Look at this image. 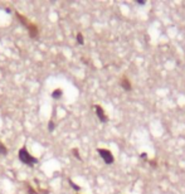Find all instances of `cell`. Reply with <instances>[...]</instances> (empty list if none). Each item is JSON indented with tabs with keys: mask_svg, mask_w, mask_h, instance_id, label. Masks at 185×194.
<instances>
[{
	"mask_svg": "<svg viewBox=\"0 0 185 194\" xmlns=\"http://www.w3.org/2000/svg\"><path fill=\"white\" fill-rule=\"evenodd\" d=\"M16 18L20 20V23H22L23 25H25V28L28 29V33H29V37L30 38H37L38 37V33H39V29L38 27L33 23V22H30V20H28L27 16L22 15L20 13H15Z\"/></svg>",
	"mask_w": 185,
	"mask_h": 194,
	"instance_id": "cell-1",
	"label": "cell"
},
{
	"mask_svg": "<svg viewBox=\"0 0 185 194\" xmlns=\"http://www.w3.org/2000/svg\"><path fill=\"white\" fill-rule=\"evenodd\" d=\"M19 159H20V161H22L23 164H25L28 167H33V165H35L38 163V159L34 158L33 155H30L25 146H23L22 149L19 150Z\"/></svg>",
	"mask_w": 185,
	"mask_h": 194,
	"instance_id": "cell-2",
	"label": "cell"
},
{
	"mask_svg": "<svg viewBox=\"0 0 185 194\" xmlns=\"http://www.w3.org/2000/svg\"><path fill=\"white\" fill-rule=\"evenodd\" d=\"M97 151H98L100 156H101L102 159H103V161L106 163L107 165H111V164H114V161H115V158H114V155H112V152H111L110 150H107V149H98Z\"/></svg>",
	"mask_w": 185,
	"mask_h": 194,
	"instance_id": "cell-3",
	"label": "cell"
},
{
	"mask_svg": "<svg viewBox=\"0 0 185 194\" xmlns=\"http://www.w3.org/2000/svg\"><path fill=\"white\" fill-rule=\"evenodd\" d=\"M95 110H96V115H97V117H98V120H100L101 122H107V121H108V117H107V115H106L105 110L102 108L100 105H96V106H95Z\"/></svg>",
	"mask_w": 185,
	"mask_h": 194,
	"instance_id": "cell-4",
	"label": "cell"
},
{
	"mask_svg": "<svg viewBox=\"0 0 185 194\" xmlns=\"http://www.w3.org/2000/svg\"><path fill=\"white\" fill-rule=\"evenodd\" d=\"M121 87L126 91H131V82L127 77H122L121 78Z\"/></svg>",
	"mask_w": 185,
	"mask_h": 194,
	"instance_id": "cell-5",
	"label": "cell"
},
{
	"mask_svg": "<svg viewBox=\"0 0 185 194\" xmlns=\"http://www.w3.org/2000/svg\"><path fill=\"white\" fill-rule=\"evenodd\" d=\"M63 95V91H62L60 88H57V90H54L53 92H52V97L53 98H56V100H58V98H60V96Z\"/></svg>",
	"mask_w": 185,
	"mask_h": 194,
	"instance_id": "cell-6",
	"label": "cell"
},
{
	"mask_svg": "<svg viewBox=\"0 0 185 194\" xmlns=\"http://www.w3.org/2000/svg\"><path fill=\"white\" fill-rule=\"evenodd\" d=\"M6 154H8V149L3 142L0 141V155H6Z\"/></svg>",
	"mask_w": 185,
	"mask_h": 194,
	"instance_id": "cell-7",
	"label": "cell"
},
{
	"mask_svg": "<svg viewBox=\"0 0 185 194\" xmlns=\"http://www.w3.org/2000/svg\"><path fill=\"white\" fill-rule=\"evenodd\" d=\"M27 190H28V194H39L34 188H32V185H30V184H28V183H27Z\"/></svg>",
	"mask_w": 185,
	"mask_h": 194,
	"instance_id": "cell-8",
	"label": "cell"
},
{
	"mask_svg": "<svg viewBox=\"0 0 185 194\" xmlns=\"http://www.w3.org/2000/svg\"><path fill=\"white\" fill-rule=\"evenodd\" d=\"M68 183H69V185H71L72 188H73L74 190H77V192H78V190H81V187H79V185H77L76 183H74L73 180H72V179H68Z\"/></svg>",
	"mask_w": 185,
	"mask_h": 194,
	"instance_id": "cell-9",
	"label": "cell"
},
{
	"mask_svg": "<svg viewBox=\"0 0 185 194\" xmlns=\"http://www.w3.org/2000/svg\"><path fill=\"white\" fill-rule=\"evenodd\" d=\"M76 38H77V42H78V44H81V46H82V44L85 43V38H83V35H82V33H78Z\"/></svg>",
	"mask_w": 185,
	"mask_h": 194,
	"instance_id": "cell-10",
	"label": "cell"
},
{
	"mask_svg": "<svg viewBox=\"0 0 185 194\" xmlns=\"http://www.w3.org/2000/svg\"><path fill=\"white\" fill-rule=\"evenodd\" d=\"M72 154H73L78 160H81V156H79V154H78V149H72Z\"/></svg>",
	"mask_w": 185,
	"mask_h": 194,
	"instance_id": "cell-11",
	"label": "cell"
},
{
	"mask_svg": "<svg viewBox=\"0 0 185 194\" xmlns=\"http://www.w3.org/2000/svg\"><path fill=\"white\" fill-rule=\"evenodd\" d=\"M53 129H54V122H53V120H50L49 124H48V130L49 131H53Z\"/></svg>",
	"mask_w": 185,
	"mask_h": 194,
	"instance_id": "cell-12",
	"label": "cell"
},
{
	"mask_svg": "<svg viewBox=\"0 0 185 194\" xmlns=\"http://www.w3.org/2000/svg\"><path fill=\"white\" fill-rule=\"evenodd\" d=\"M137 3L141 4V5H142V4H145V2H143V0H137Z\"/></svg>",
	"mask_w": 185,
	"mask_h": 194,
	"instance_id": "cell-13",
	"label": "cell"
}]
</instances>
